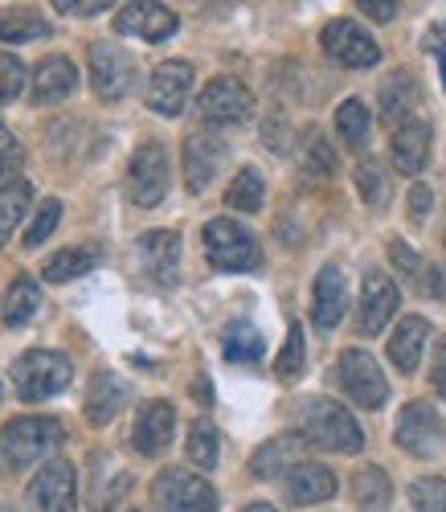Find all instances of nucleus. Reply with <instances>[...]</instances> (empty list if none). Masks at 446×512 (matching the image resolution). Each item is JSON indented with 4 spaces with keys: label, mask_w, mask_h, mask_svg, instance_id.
Returning <instances> with one entry per match:
<instances>
[{
    "label": "nucleus",
    "mask_w": 446,
    "mask_h": 512,
    "mask_svg": "<svg viewBox=\"0 0 446 512\" xmlns=\"http://www.w3.org/2000/svg\"><path fill=\"white\" fill-rule=\"evenodd\" d=\"M62 443V422L54 418H13L0 431V476H17L37 459L54 455Z\"/></svg>",
    "instance_id": "1"
},
{
    "label": "nucleus",
    "mask_w": 446,
    "mask_h": 512,
    "mask_svg": "<svg viewBox=\"0 0 446 512\" xmlns=\"http://www.w3.org/2000/svg\"><path fill=\"white\" fill-rule=\"evenodd\" d=\"M299 435L307 443H316L324 451H340V455H356L365 447V435H361V426H356V418L332 398H307L299 406Z\"/></svg>",
    "instance_id": "2"
},
{
    "label": "nucleus",
    "mask_w": 446,
    "mask_h": 512,
    "mask_svg": "<svg viewBox=\"0 0 446 512\" xmlns=\"http://www.w3.org/2000/svg\"><path fill=\"white\" fill-rule=\"evenodd\" d=\"M70 357L50 349H29L13 361V386L25 402H46L70 386Z\"/></svg>",
    "instance_id": "3"
},
{
    "label": "nucleus",
    "mask_w": 446,
    "mask_h": 512,
    "mask_svg": "<svg viewBox=\"0 0 446 512\" xmlns=\"http://www.w3.org/2000/svg\"><path fill=\"white\" fill-rule=\"evenodd\" d=\"M205 259L217 271H254L262 263V246L234 218H217L205 226Z\"/></svg>",
    "instance_id": "4"
},
{
    "label": "nucleus",
    "mask_w": 446,
    "mask_h": 512,
    "mask_svg": "<svg viewBox=\"0 0 446 512\" xmlns=\"http://www.w3.org/2000/svg\"><path fill=\"white\" fill-rule=\"evenodd\" d=\"M152 504L160 512H217V492L209 480L168 467L152 480Z\"/></svg>",
    "instance_id": "5"
},
{
    "label": "nucleus",
    "mask_w": 446,
    "mask_h": 512,
    "mask_svg": "<svg viewBox=\"0 0 446 512\" xmlns=\"http://www.w3.org/2000/svg\"><path fill=\"white\" fill-rule=\"evenodd\" d=\"M86 62H91V87L103 103H119L131 87H136V58H131L123 46L95 41V46L86 50Z\"/></svg>",
    "instance_id": "6"
},
{
    "label": "nucleus",
    "mask_w": 446,
    "mask_h": 512,
    "mask_svg": "<svg viewBox=\"0 0 446 512\" xmlns=\"http://www.w3.org/2000/svg\"><path fill=\"white\" fill-rule=\"evenodd\" d=\"M336 377H340L344 394H348L356 406H365V410H381L385 398H389V381H385L381 365H377L369 353H361V349L340 353V361H336Z\"/></svg>",
    "instance_id": "7"
},
{
    "label": "nucleus",
    "mask_w": 446,
    "mask_h": 512,
    "mask_svg": "<svg viewBox=\"0 0 446 512\" xmlns=\"http://www.w3.org/2000/svg\"><path fill=\"white\" fill-rule=\"evenodd\" d=\"M320 46H324V54H328L332 62H340V66H348V70H369V66L381 62V46H377V41H373L361 25H356V21H348V17L324 25Z\"/></svg>",
    "instance_id": "8"
},
{
    "label": "nucleus",
    "mask_w": 446,
    "mask_h": 512,
    "mask_svg": "<svg viewBox=\"0 0 446 512\" xmlns=\"http://www.w3.org/2000/svg\"><path fill=\"white\" fill-rule=\"evenodd\" d=\"M197 115L209 127H234L254 115V95L242 87L238 78H213L209 87L197 95Z\"/></svg>",
    "instance_id": "9"
},
{
    "label": "nucleus",
    "mask_w": 446,
    "mask_h": 512,
    "mask_svg": "<svg viewBox=\"0 0 446 512\" xmlns=\"http://www.w3.org/2000/svg\"><path fill=\"white\" fill-rule=\"evenodd\" d=\"M189 91H193V66L189 62H160L148 78V87H144V103L148 111L172 119V115H181L185 103H189Z\"/></svg>",
    "instance_id": "10"
},
{
    "label": "nucleus",
    "mask_w": 446,
    "mask_h": 512,
    "mask_svg": "<svg viewBox=\"0 0 446 512\" xmlns=\"http://www.w3.org/2000/svg\"><path fill=\"white\" fill-rule=\"evenodd\" d=\"M131 201H136L140 209H152L164 201L168 193V152L164 144L148 140L136 148V156H131Z\"/></svg>",
    "instance_id": "11"
},
{
    "label": "nucleus",
    "mask_w": 446,
    "mask_h": 512,
    "mask_svg": "<svg viewBox=\"0 0 446 512\" xmlns=\"http://www.w3.org/2000/svg\"><path fill=\"white\" fill-rule=\"evenodd\" d=\"M29 504L33 512H74L78 500V480H74V467L66 459L46 463L41 472L29 480Z\"/></svg>",
    "instance_id": "12"
},
{
    "label": "nucleus",
    "mask_w": 446,
    "mask_h": 512,
    "mask_svg": "<svg viewBox=\"0 0 446 512\" xmlns=\"http://www.w3.org/2000/svg\"><path fill=\"white\" fill-rule=\"evenodd\" d=\"M397 447L418 455V459L438 455V447H442V418L434 414V406L410 402L406 410L397 414Z\"/></svg>",
    "instance_id": "13"
},
{
    "label": "nucleus",
    "mask_w": 446,
    "mask_h": 512,
    "mask_svg": "<svg viewBox=\"0 0 446 512\" xmlns=\"http://www.w3.org/2000/svg\"><path fill=\"white\" fill-rule=\"evenodd\" d=\"M397 312V287L385 271H369L361 283V308H356V332L377 336Z\"/></svg>",
    "instance_id": "14"
},
{
    "label": "nucleus",
    "mask_w": 446,
    "mask_h": 512,
    "mask_svg": "<svg viewBox=\"0 0 446 512\" xmlns=\"http://www.w3.org/2000/svg\"><path fill=\"white\" fill-rule=\"evenodd\" d=\"M115 29L140 41H168L176 33V13L168 5H156V0H136V5H123L115 13Z\"/></svg>",
    "instance_id": "15"
},
{
    "label": "nucleus",
    "mask_w": 446,
    "mask_h": 512,
    "mask_svg": "<svg viewBox=\"0 0 446 512\" xmlns=\"http://www.w3.org/2000/svg\"><path fill=\"white\" fill-rule=\"evenodd\" d=\"M348 312V283H344V271L336 263L320 267L316 275V291H311V320H316L320 332H332Z\"/></svg>",
    "instance_id": "16"
},
{
    "label": "nucleus",
    "mask_w": 446,
    "mask_h": 512,
    "mask_svg": "<svg viewBox=\"0 0 446 512\" xmlns=\"http://www.w3.org/2000/svg\"><path fill=\"white\" fill-rule=\"evenodd\" d=\"M226 164V144L217 136H189L185 140V185L189 193H205L213 185V177Z\"/></svg>",
    "instance_id": "17"
},
{
    "label": "nucleus",
    "mask_w": 446,
    "mask_h": 512,
    "mask_svg": "<svg viewBox=\"0 0 446 512\" xmlns=\"http://www.w3.org/2000/svg\"><path fill=\"white\" fill-rule=\"evenodd\" d=\"M172 431H176V410L168 402H144L136 426H131V443H136L140 455H160L172 443Z\"/></svg>",
    "instance_id": "18"
},
{
    "label": "nucleus",
    "mask_w": 446,
    "mask_h": 512,
    "mask_svg": "<svg viewBox=\"0 0 446 512\" xmlns=\"http://www.w3.org/2000/svg\"><path fill=\"white\" fill-rule=\"evenodd\" d=\"M74 87H78V70H74V62L62 58V54H54V58H46V62L33 70L29 99H33V107H37V103H41V107H50V103L70 99Z\"/></svg>",
    "instance_id": "19"
},
{
    "label": "nucleus",
    "mask_w": 446,
    "mask_h": 512,
    "mask_svg": "<svg viewBox=\"0 0 446 512\" xmlns=\"http://www.w3.org/2000/svg\"><path fill=\"white\" fill-rule=\"evenodd\" d=\"M303 443L299 435H279V439H266L254 455H250V476L254 480H275V476H291V467H299L303 459Z\"/></svg>",
    "instance_id": "20"
},
{
    "label": "nucleus",
    "mask_w": 446,
    "mask_h": 512,
    "mask_svg": "<svg viewBox=\"0 0 446 512\" xmlns=\"http://www.w3.org/2000/svg\"><path fill=\"white\" fill-rule=\"evenodd\" d=\"M422 91H418V78L410 70H393L385 82H381V95H377V107H381V119L393 123V132L401 123H410L414 107H418Z\"/></svg>",
    "instance_id": "21"
},
{
    "label": "nucleus",
    "mask_w": 446,
    "mask_h": 512,
    "mask_svg": "<svg viewBox=\"0 0 446 512\" xmlns=\"http://www.w3.org/2000/svg\"><path fill=\"white\" fill-rule=\"evenodd\" d=\"M393 164H397V173H406V177H418L426 160H430V123L426 119H410V123H401L397 132H393Z\"/></svg>",
    "instance_id": "22"
},
{
    "label": "nucleus",
    "mask_w": 446,
    "mask_h": 512,
    "mask_svg": "<svg viewBox=\"0 0 446 512\" xmlns=\"http://www.w3.org/2000/svg\"><path fill=\"white\" fill-rule=\"evenodd\" d=\"M140 259L152 279L176 283V267H181V234L176 230H148L140 238Z\"/></svg>",
    "instance_id": "23"
},
{
    "label": "nucleus",
    "mask_w": 446,
    "mask_h": 512,
    "mask_svg": "<svg viewBox=\"0 0 446 512\" xmlns=\"http://www.w3.org/2000/svg\"><path fill=\"white\" fill-rule=\"evenodd\" d=\"M336 496V476L324 463H299L287 476V500L291 504H324Z\"/></svg>",
    "instance_id": "24"
},
{
    "label": "nucleus",
    "mask_w": 446,
    "mask_h": 512,
    "mask_svg": "<svg viewBox=\"0 0 446 512\" xmlns=\"http://www.w3.org/2000/svg\"><path fill=\"white\" fill-rule=\"evenodd\" d=\"M426 340H430V324H426L422 316H406V320L397 324L393 340H389V361H393L401 373H414L418 361H422Z\"/></svg>",
    "instance_id": "25"
},
{
    "label": "nucleus",
    "mask_w": 446,
    "mask_h": 512,
    "mask_svg": "<svg viewBox=\"0 0 446 512\" xmlns=\"http://www.w3.org/2000/svg\"><path fill=\"white\" fill-rule=\"evenodd\" d=\"M123 402H127V386H123V381L115 373H99L91 381V390H86V422H91V426H107L119 414Z\"/></svg>",
    "instance_id": "26"
},
{
    "label": "nucleus",
    "mask_w": 446,
    "mask_h": 512,
    "mask_svg": "<svg viewBox=\"0 0 446 512\" xmlns=\"http://www.w3.org/2000/svg\"><path fill=\"white\" fill-rule=\"evenodd\" d=\"M99 263H103L99 246H66V250L54 254V259H46L41 275H46V283H66V279H78V275H91Z\"/></svg>",
    "instance_id": "27"
},
{
    "label": "nucleus",
    "mask_w": 446,
    "mask_h": 512,
    "mask_svg": "<svg viewBox=\"0 0 446 512\" xmlns=\"http://www.w3.org/2000/svg\"><path fill=\"white\" fill-rule=\"evenodd\" d=\"M352 500L361 512H389V500H393V484L385 476V467L369 463L361 472L352 476Z\"/></svg>",
    "instance_id": "28"
},
{
    "label": "nucleus",
    "mask_w": 446,
    "mask_h": 512,
    "mask_svg": "<svg viewBox=\"0 0 446 512\" xmlns=\"http://www.w3.org/2000/svg\"><path fill=\"white\" fill-rule=\"evenodd\" d=\"M369 132H373V115H369V107H365L361 99H344L340 111H336V136L344 140V148L365 152Z\"/></svg>",
    "instance_id": "29"
},
{
    "label": "nucleus",
    "mask_w": 446,
    "mask_h": 512,
    "mask_svg": "<svg viewBox=\"0 0 446 512\" xmlns=\"http://www.w3.org/2000/svg\"><path fill=\"white\" fill-rule=\"evenodd\" d=\"M29 201H33L29 181H9V185H0V246H5V242L13 238V230L21 226Z\"/></svg>",
    "instance_id": "30"
},
{
    "label": "nucleus",
    "mask_w": 446,
    "mask_h": 512,
    "mask_svg": "<svg viewBox=\"0 0 446 512\" xmlns=\"http://www.w3.org/2000/svg\"><path fill=\"white\" fill-rule=\"evenodd\" d=\"M37 308H41L37 283H33L29 275H17L13 287H9V295H5V324L21 328V324H29V320L37 316Z\"/></svg>",
    "instance_id": "31"
},
{
    "label": "nucleus",
    "mask_w": 446,
    "mask_h": 512,
    "mask_svg": "<svg viewBox=\"0 0 446 512\" xmlns=\"http://www.w3.org/2000/svg\"><path fill=\"white\" fill-rule=\"evenodd\" d=\"M262 353H266V345H262V332H258L254 324L238 320V324L226 328V361H234V365H254Z\"/></svg>",
    "instance_id": "32"
},
{
    "label": "nucleus",
    "mask_w": 446,
    "mask_h": 512,
    "mask_svg": "<svg viewBox=\"0 0 446 512\" xmlns=\"http://www.w3.org/2000/svg\"><path fill=\"white\" fill-rule=\"evenodd\" d=\"M37 37H50V25L41 21L33 9H9L0 17V41L5 46H17V41H37Z\"/></svg>",
    "instance_id": "33"
},
{
    "label": "nucleus",
    "mask_w": 446,
    "mask_h": 512,
    "mask_svg": "<svg viewBox=\"0 0 446 512\" xmlns=\"http://www.w3.org/2000/svg\"><path fill=\"white\" fill-rule=\"evenodd\" d=\"M185 451H189V459L201 467V472H213V467H217V455H221V439H217V431H213V422L197 418V422L189 426V443H185Z\"/></svg>",
    "instance_id": "34"
},
{
    "label": "nucleus",
    "mask_w": 446,
    "mask_h": 512,
    "mask_svg": "<svg viewBox=\"0 0 446 512\" xmlns=\"http://www.w3.org/2000/svg\"><path fill=\"white\" fill-rule=\"evenodd\" d=\"M262 197H266V185H262L258 168H242V173L234 177V185L226 189V205L230 209H242V213H258L262 209Z\"/></svg>",
    "instance_id": "35"
},
{
    "label": "nucleus",
    "mask_w": 446,
    "mask_h": 512,
    "mask_svg": "<svg viewBox=\"0 0 446 512\" xmlns=\"http://www.w3.org/2000/svg\"><path fill=\"white\" fill-rule=\"evenodd\" d=\"M356 189H361L369 209H385L389 205V177L381 160H361L356 164Z\"/></svg>",
    "instance_id": "36"
},
{
    "label": "nucleus",
    "mask_w": 446,
    "mask_h": 512,
    "mask_svg": "<svg viewBox=\"0 0 446 512\" xmlns=\"http://www.w3.org/2000/svg\"><path fill=\"white\" fill-rule=\"evenodd\" d=\"M299 164H303L307 177H332L336 173V152H332V144L320 132H307V144H303Z\"/></svg>",
    "instance_id": "37"
},
{
    "label": "nucleus",
    "mask_w": 446,
    "mask_h": 512,
    "mask_svg": "<svg viewBox=\"0 0 446 512\" xmlns=\"http://www.w3.org/2000/svg\"><path fill=\"white\" fill-rule=\"evenodd\" d=\"M58 222H62V201L58 197H50V201H41L37 205V218L29 222V230H25V246H41L54 230H58Z\"/></svg>",
    "instance_id": "38"
},
{
    "label": "nucleus",
    "mask_w": 446,
    "mask_h": 512,
    "mask_svg": "<svg viewBox=\"0 0 446 512\" xmlns=\"http://www.w3.org/2000/svg\"><path fill=\"white\" fill-rule=\"evenodd\" d=\"M410 504L418 512H446V480L438 476H422L410 484Z\"/></svg>",
    "instance_id": "39"
},
{
    "label": "nucleus",
    "mask_w": 446,
    "mask_h": 512,
    "mask_svg": "<svg viewBox=\"0 0 446 512\" xmlns=\"http://www.w3.org/2000/svg\"><path fill=\"white\" fill-rule=\"evenodd\" d=\"M299 369H303V328H299V324H291L287 345H283V353L275 357V373H279L283 381H291Z\"/></svg>",
    "instance_id": "40"
},
{
    "label": "nucleus",
    "mask_w": 446,
    "mask_h": 512,
    "mask_svg": "<svg viewBox=\"0 0 446 512\" xmlns=\"http://www.w3.org/2000/svg\"><path fill=\"white\" fill-rule=\"evenodd\" d=\"M21 164H25V148L17 144V136L9 132V127L0 123V181L9 185V177L21 173Z\"/></svg>",
    "instance_id": "41"
},
{
    "label": "nucleus",
    "mask_w": 446,
    "mask_h": 512,
    "mask_svg": "<svg viewBox=\"0 0 446 512\" xmlns=\"http://www.w3.org/2000/svg\"><path fill=\"white\" fill-rule=\"evenodd\" d=\"M21 87H25V66H21V58L0 54V103L17 99V95H21Z\"/></svg>",
    "instance_id": "42"
},
{
    "label": "nucleus",
    "mask_w": 446,
    "mask_h": 512,
    "mask_svg": "<svg viewBox=\"0 0 446 512\" xmlns=\"http://www.w3.org/2000/svg\"><path fill=\"white\" fill-rule=\"evenodd\" d=\"M389 259H393V267H397L401 275H406V279H418L422 263H418V254H414L406 242H401V238H393V242H389Z\"/></svg>",
    "instance_id": "43"
},
{
    "label": "nucleus",
    "mask_w": 446,
    "mask_h": 512,
    "mask_svg": "<svg viewBox=\"0 0 446 512\" xmlns=\"http://www.w3.org/2000/svg\"><path fill=\"white\" fill-rule=\"evenodd\" d=\"M262 144L271 148V152H287L291 132H287V119H283V115H271V119L262 123Z\"/></svg>",
    "instance_id": "44"
},
{
    "label": "nucleus",
    "mask_w": 446,
    "mask_h": 512,
    "mask_svg": "<svg viewBox=\"0 0 446 512\" xmlns=\"http://www.w3.org/2000/svg\"><path fill=\"white\" fill-rule=\"evenodd\" d=\"M58 13H78V17H95L107 9V0H54Z\"/></svg>",
    "instance_id": "45"
},
{
    "label": "nucleus",
    "mask_w": 446,
    "mask_h": 512,
    "mask_svg": "<svg viewBox=\"0 0 446 512\" xmlns=\"http://www.w3.org/2000/svg\"><path fill=\"white\" fill-rule=\"evenodd\" d=\"M430 205H434V193H430L426 185H414V189H410V218H414V222H426Z\"/></svg>",
    "instance_id": "46"
},
{
    "label": "nucleus",
    "mask_w": 446,
    "mask_h": 512,
    "mask_svg": "<svg viewBox=\"0 0 446 512\" xmlns=\"http://www.w3.org/2000/svg\"><path fill=\"white\" fill-rule=\"evenodd\" d=\"M430 381H434L438 398H446V336L438 340V349H434V369H430Z\"/></svg>",
    "instance_id": "47"
},
{
    "label": "nucleus",
    "mask_w": 446,
    "mask_h": 512,
    "mask_svg": "<svg viewBox=\"0 0 446 512\" xmlns=\"http://www.w3.org/2000/svg\"><path fill=\"white\" fill-rule=\"evenodd\" d=\"M361 13L369 17V21H393V13H397V5L393 0H361Z\"/></svg>",
    "instance_id": "48"
},
{
    "label": "nucleus",
    "mask_w": 446,
    "mask_h": 512,
    "mask_svg": "<svg viewBox=\"0 0 446 512\" xmlns=\"http://www.w3.org/2000/svg\"><path fill=\"white\" fill-rule=\"evenodd\" d=\"M426 50H430L438 62H446V25H430V33H426Z\"/></svg>",
    "instance_id": "49"
},
{
    "label": "nucleus",
    "mask_w": 446,
    "mask_h": 512,
    "mask_svg": "<svg viewBox=\"0 0 446 512\" xmlns=\"http://www.w3.org/2000/svg\"><path fill=\"white\" fill-rule=\"evenodd\" d=\"M193 394H197V398H205V402H213V390H209V381H205V377L193 386Z\"/></svg>",
    "instance_id": "50"
},
{
    "label": "nucleus",
    "mask_w": 446,
    "mask_h": 512,
    "mask_svg": "<svg viewBox=\"0 0 446 512\" xmlns=\"http://www.w3.org/2000/svg\"><path fill=\"white\" fill-rule=\"evenodd\" d=\"M246 512H275V508H271V504H250Z\"/></svg>",
    "instance_id": "51"
},
{
    "label": "nucleus",
    "mask_w": 446,
    "mask_h": 512,
    "mask_svg": "<svg viewBox=\"0 0 446 512\" xmlns=\"http://www.w3.org/2000/svg\"><path fill=\"white\" fill-rule=\"evenodd\" d=\"M0 512H17V508H0Z\"/></svg>",
    "instance_id": "52"
}]
</instances>
